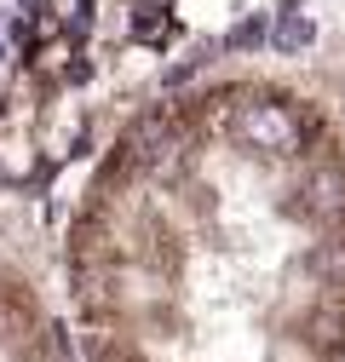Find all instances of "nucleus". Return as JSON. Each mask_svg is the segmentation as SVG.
Listing matches in <instances>:
<instances>
[{
	"label": "nucleus",
	"mask_w": 345,
	"mask_h": 362,
	"mask_svg": "<svg viewBox=\"0 0 345 362\" xmlns=\"http://www.w3.org/2000/svg\"><path fill=\"white\" fill-rule=\"evenodd\" d=\"M86 362H345V139L282 81L121 132L69 230Z\"/></svg>",
	"instance_id": "1"
}]
</instances>
